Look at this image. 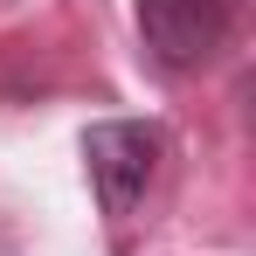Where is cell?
I'll use <instances>...</instances> for the list:
<instances>
[{
  "label": "cell",
  "mask_w": 256,
  "mask_h": 256,
  "mask_svg": "<svg viewBox=\"0 0 256 256\" xmlns=\"http://www.w3.org/2000/svg\"><path fill=\"white\" fill-rule=\"evenodd\" d=\"M236 7H242V0H132L146 56H152L160 70H173V76L201 70L214 48L228 42Z\"/></svg>",
  "instance_id": "cell-2"
},
{
  "label": "cell",
  "mask_w": 256,
  "mask_h": 256,
  "mask_svg": "<svg viewBox=\"0 0 256 256\" xmlns=\"http://www.w3.org/2000/svg\"><path fill=\"white\" fill-rule=\"evenodd\" d=\"M160 166H166V132L146 125V118H104V125L84 132V173H90V194H97L111 228H125L138 214Z\"/></svg>",
  "instance_id": "cell-1"
}]
</instances>
